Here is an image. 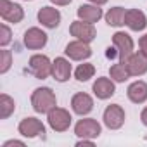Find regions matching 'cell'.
I'll return each instance as SVG.
<instances>
[{"label":"cell","instance_id":"1","mask_svg":"<svg viewBox=\"0 0 147 147\" xmlns=\"http://www.w3.org/2000/svg\"><path fill=\"white\" fill-rule=\"evenodd\" d=\"M31 106H33V109H35L36 113L47 114L49 111H52V109L57 106L55 94H54L49 87L36 88V90L31 94Z\"/></svg>","mask_w":147,"mask_h":147},{"label":"cell","instance_id":"2","mask_svg":"<svg viewBox=\"0 0 147 147\" xmlns=\"http://www.w3.org/2000/svg\"><path fill=\"white\" fill-rule=\"evenodd\" d=\"M30 71H31V75L38 80H45L52 75V62L47 55L43 54H35L31 55L30 59Z\"/></svg>","mask_w":147,"mask_h":147},{"label":"cell","instance_id":"3","mask_svg":"<svg viewBox=\"0 0 147 147\" xmlns=\"http://www.w3.org/2000/svg\"><path fill=\"white\" fill-rule=\"evenodd\" d=\"M71 119L73 118H71L69 111H66L62 107H57V106L52 111L47 113V121H49V125L54 131H66L71 126Z\"/></svg>","mask_w":147,"mask_h":147},{"label":"cell","instance_id":"4","mask_svg":"<svg viewBox=\"0 0 147 147\" xmlns=\"http://www.w3.org/2000/svg\"><path fill=\"white\" fill-rule=\"evenodd\" d=\"M113 45L118 49V57L119 62H125L131 54H133V40L128 33L125 31H116L113 35Z\"/></svg>","mask_w":147,"mask_h":147},{"label":"cell","instance_id":"5","mask_svg":"<svg viewBox=\"0 0 147 147\" xmlns=\"http://www.w3.org/2000/svg\"><path fill=\"white\" fill-rule=\"evenodd\" d=\"M102 119L109 130H119L125 123V109L119 104H111L104 109Z\"/></svg>","mask_w":147,"mask_h":147},{"label":"cell","instance_id":"6","mask_svg":"<svg viewBox=\"0 0 147 147\" xmlns=\"http://www.w3.org/2000/svg\"><path fill=\"white\" fill-rule=\"evenodd\" d=\"M69 33H71V36H75L76 40H82V42H87V43L94 42L95 36H97V31H95L94 24H92V23H85V21H82V19L71 23Z\"/></svg>","mask_w":147,"mask_h":147},{"label":"cell","instance_id":"7","mask_svg":"<svg viewBox=\"0 0 147 147\" xmlns=\"http://www.w3.org/2000/svg\"><path fill=\"white\" fill-rule=\"evenodd\" d=\"M102 128L99 125L97 119L94 118H85V119H80L76 125H75V133L76 137L80 138H97L100 135Z\"/></svg>","mask_w":147,"mask_h":147},{"label":"cell","instance_id":"8","mask_svg":"<svg viewBox=\"0 0 147 147\" xmlns=\"http://www.w3.org/2000/svg\"><path fill=\"white\" fill-rule=\"evenodd\" d=\"M0 16L7 23H21L24 18V11L19 4H14L11 0H0Z\"/></svg>","mask_w":147,"mask_h":147},{"label":"cell","instance_id":"9","mask_svg":"<svg viewBox=\"0 0 147 147\" xmlns=\"http://www.w3.org/2000/svg\"><path fill=\"white\" fill-rule=\"evenodd\" d=\"M66 55L73 61H85L92 55V49L87 42H82V40H75V42H69L66 45Z\"/></svg>","mask_w":147,"mask_h":147},{"label":"cell","instance_id":"10","mask_svg":"<svg viewBox=\"0 0 147 147\" xmlns=\"http://www.w3.org/2000/svg\"><path fill=\"white\" fill-rule=\"evenodd\" d=\"M18 130H19V133H21L23 137H28V138H35V137L45 133L43 123H42L40 119H36V118H24V119L19 123Z\"/></svg>","mask_w":147,"mask_h":147},{"label":"cell","instance_id":"11","mask_svg":"<svg viewBox=\"0 0 147 147\" xmlns=\"http://www.w3.org/2000/svg\"><path fill=\"white\" fill-rule=\"evenodd\" d=\"M23 42L30 50H40L47 45V33L42 31L40 28H30L24 33Z\"/></svg>","mask_w":147,"mask_h":147},{"label":"cell","instance_id":"12","mask_svg":"<svg viewBox=\"0 0 147 147\" xmlns=\"http://www.w3.org/2000/svg\"><path fill=\"white\" fill-rule=\"evenodd\" d=\"M130 73V76H142L147 73V57L144 54H131L125 62H123Z\"/></svg>","mask_w":147,"mask_h":147},{"label":"cell","instance_id":"13","mask_svg":"<svg viewBox=\"0 0 147 147\" xmlns=\"http://www.w3.org/2000/svg\"><path fill=\"white\" fill-rule=\"evenodd\" d=\"M71 109L80 116H87L94 109V99L88 94H83V92L75 94L71 99Z\"/></svg>","mask_w":147,"mask_h":147},{"label":"cell","instance_id":"14","mask_svg":"<svg viewBox=\"0 0 147 147\" xmlns=\"http://www.w3.org/2000/svg\"><path fill=\"white\" fill-rule=\"evenodd\" d=\"M38 21L42 23V26L49 28V30H54L59 26L61 23V12L55 9V7H42L36 14Z\"/></svg>","mask_w":147,"mask_h":147},{"label":"cell","instance_id":"15","mask_svg":"<svg viewBox=\"0 0 147 147\" xmlns=\"http://www.w3.org/2000/svg\"><path fill=\"white\" fill-rule=\"evenodd\" d=\"M92 90H94V94H95V97H97V99L106 100V99H109V97H113V95H114L116 87H114V82H113V80L100 76V78H97V80H95V83L92 85Z\"/></svg>","mask_w":147,"mask_h":147},{"label":"cell","instance_id":"16","mask_svg":"<svg viewBox=\"0 0 147 147\" xmlns=\"http://www.w3.org/2000/svg\"><path fill=\"white\" fill-rule=\"evenodd\" d=\"M52 76L55 82H67L71 76V64L67 59L64 57H55V61L52 62Z\"/></svg>","mask_w":147,"mask_h":147},{"label":"cell","instance_id":"17","mask_svg":"<svg viewBox=\"0 0 147 147\" xmlns=\"http://www.w3.org/2000/svg\"><path fill=\"white\" fill-rule=\"evenodd\" d=\"M125 24L131 30V31H142L147 26V18L142 11L138 9H130L126 11V18H125Z\"/></svg>","mask_w":147,"mask_h":147},{"label":"cell","instance_id":"18","mask_svg":"<svg viewBox=\"0 0 147 147\" xmlns=\"http://www.w3.org/2000/svg\"><path fill=\"white\" fill-rule=\"evenodd\" d=\"M126 95H128V99H130L133 104H144V102L147 100V83L142 82V80L133 82V83L128 87Z\"/></svg>","mask_w":147,"mask_h":147},{"label":"cell","instance_id":"19","mask_svg":"<svg viewBox=\"0 0 147 147\" xmlns=\"http://www.w3.org/2000/svg\"><path fill=\"white\" fill-rule=\"evenodd\" d=\"M78 18L85 23H97L100 18H102V9L100 5H95V4H88V5H80L78 11H76Z\"/></svg>","mask_w":147,"mask_h":147},{"label":"cell","instance_id":"20","mask_svg":"<svg viewBox=\"0 0 147 147\" xmlns=\"http://www.w3.org/2000/svg\"><path fill=\"white\" fill-rule=\"evenodd\" d=\"M125 18H126V11L123 7H113L106 14V23L109 26L118 28V26H123L125 24Z\"/></svg>","mask_w":147,"mask_h":147},{"label":"cell","instance_id":"21","mask_svg":"<svg viewBox=\"0 0 147 147\" xmlns=\"http://www.w3.org/2000/svg\"><path fill=\"white\" fill-rule=\"evenodd\" d=\"M16 109V102L12 97H9L7 94H2L0 95V118L2 119H7Z\"/></svg>","mask_w":147,"mask_h":147},{"label":"cell","instance_id":"22","mask_svg":"<svg viewBox=\"0 0 147 147\" xmlns=\"http://www.w3.org/2000/svg\"><path fill=\"white\" fill-rule=\"evenodd\" d=\"M94 75H95V66L90 64V62L80 64L76 67V71H75V78L78 82H88L90 78H94Z\"/></svg>","mask_w":147,"mask_h":147},{"label":"cell","instance_id":"23","mask_svg":"<svg viewBox=\"0 0 147 147\" xmlns=\"http://www.w3.org/2000/svg\"><path fill=\"white\" fill-rule=\"evenodd\" d=\"M109 75H111V80H114L118 83H123V82H126L130 78V73H128V69H126V66L123 62L113 64L111 69H109Z\"/></svg>","mask_w":147,"mask_h":147},{"label":"cell","instance_id":"24","mask_svg":"<svg viewBox=\"0 0 147 147\" xmlns=\"http://www.w3.org/2000/svg\"><path fill=\"white\" fill-rule=\"evenodd\" d=\"M0 59H2V61H0V64H2V66H0V73L4 75V73L9 71V67L12 64V54H11V50H5V49L0 50Z\"/></svg>","mask_w":147,"mask_h":147},{"label":"cell","instance_id":"25","mask_svg":"<svg viewBox=\"0 0 147 147\" xmlns=\"http://www.w3.org/2000/svg\"><path fill=\"white\" fill-rule=\"evenodd\" d=\"M11 40H12L11 28H9L7 24H2V26H0V45L5 47V45H9V43H11Z\"/></svg>","mask_w":147,"mask_h":147},{"label":"cell","instance_id":"26","mask_svg":"<svg viewBox=\"0 0 147 147\" xmlns=\"http://www.w3.org/2000/svg\"><path fill=\"white\" fill-rule=\"evenodd\" d=\"M138 52L140 54H144L145 57H147V35H144V36H140V40H138Z\"/></svg>","mask_w":147,"mask_h":147},{"label":"cell","instance_id":"27","mask_svg":"<svg viewBox=\"0 0 147 147\" xmlns=\"http://www.w3.org/2000/svg\"><path fill=\"white\" fill-rule=\"evenodd\" d=\"M106 55H107L109 59H114V57L118 55V49H116V47H109L107 52H106Z\"/></svg>","mask_w":147,"mask_h":147},{"label":"cell","instance_id":"28","mask_svg":"<svg viewBox=\"0 0 147 147\" xmlns=\"http://www.w3.org/2000/svg\"><path fill=\"white\" fill-rule=\"evenodd\" d=\"M11 145H19V147H23L24 142H21V140H7V142L4 144V147H11Z\"/></svg>","mask_w":147,"mask_h":147},{"label":"cell","instance_id":"29","mask_svg":"<svg viewBox=\"0 0 147 147\" xmlns=\"http://www.w3.org/2000/svg\"><path fill=\"white\" fill-rule=\"evenodd\" d=\"M52 4H55V5H59V7H62V5H67V4H71L73 0H50Z\"/></svg>","mask_w":147,"mask_h":147},{"label":"cell","instance_id":"30","mask_svg":"<svg viewBox=\"0 0 147 147\" xmlns=\"http://www.w3.org/2000/svg\"><path fill=\"white\" fill-rule=\"evenodd\" d=\"M140 119H142V123H144V125L147 126V107H145V109L142 111V114H140Z\"/></svg>","mask_w":147,"mask_h":147},{"label":"cell","instance_id":"31","mask_svg":"<svg viewBox=\"0 0 147 147\" xmlns=\"http://www.w3.org/2000/svg\"><path fill=\"white\" fill-rule=\"evenodd\" d=\"M88 2H92L95 5H104V4H107V0H88Z\"/></svg>","mask_w":147,"mask_h":147}]
</instances>
